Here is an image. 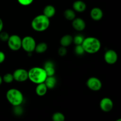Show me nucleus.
Segmentation results:
<instances>
[{"instance_id":"11","label":"nucleus","mask_w":121,"mask_h":121,"mask_svg":"<svg viewBox=\"0 0 121 121\" xmlns=\"http://www.w3.org/2000/svg\"><path fill=\"white\" fill-rule=\"evenodd\" d=\"M72 25L73 28L78 31H82L86 28V22L83 19L80 17H76L72 21Z\"/></svg>"},{"instance_id":"22","label":"nucleus","mask_w":121,"mask_h":121,"mask_svg":"<svg viewBox=\"0 0 121 121\" xmlns=\"http://www.w3.org/2000/svg\"><path fill=\"white\" fill-rule=\"evenodd\" d=\"M85 37L82 34H77L73 37V43L76 45H82L83 41Z\"/></svg>"},{"instance_id":"29","label":"nucleus","mask_w":121,"mask_h":121,"mask_svg":"<svg viewBox=\"0 0 121 121\" xmlns=\"http://www.w3.org/2000/svg\"><path fill=\"white\" fill-rule=\"evenodd\" d=\"M5 59V54L2 51H0V64L2 63Z\"/></svg>"},{"instance_id":"15","label":"nucleus","mask_w":121,"mask_h":121,"mask_svg":"<svg viewBox=\"0 0 121 121\" xmlns=\"http://www.w3.org/2000/svg\"><path fill=\"white\" fill-rule=\"evenodd\" d=\"M56 12V10L54 6L52 5H47L44 8L43 14L50 19L54 16Z\"/></svg>"},{"instance_id":"20","label":"nucleus","mask_w":121,"mask_h":121,"mask_svg":"<svg viewBox=\"0 0 121 121\" xmlns=\"http://www.w3.org/2000/svg\"><path fill=\"white\" fill-rule=\"evenodd\" d=\"M47 48H48V46L47 44L44 42H41L38 44H36L34 51L37 53L42 54V53H45L47 50Z\"/></svg>"},{"instance_id":"19","label":"nucleus","mask_w":121,"mask_h":121,"mask_svg":"<svg viewBox=\"0 0 121 121\" xmlns=\"http://www.w3.org/2000/svg\"><path fill=\"white\" fill-rule=\"evenodd\" d=\"M63 15L65 19H66L67 20H69V21H73L76 17V12L72 9H66L64 11Z\"/></svg>"},{"instance_id":"2","label":"nucleus","mask_w":121,"mask_h":121,"mask_svg":"<svg viewBox=\"0 0 121 121\" xmlns=\"http://www.w3.org/2000/svg\"><path fill=\"white\" fill-rule=\"evenodd\" d=\"M47 75L43 67H34L28 71V79L35 84L44 82Z\"/></svg>"},{"instance_id":"23","label":"nucleus","mask_w":121,"mask_h":121,"mask_svg":"<svg viewBox=\"0 0 121 121\" xmlns=\"http://www.w3.org/2000/svg\"><path fill=\"white\" fill-rule=\"evenodd\" d=\"M2 81L6 83H11L14 81V78L12 73H8L4 75L2 78Z\"/></svg>"},{"instance_id":"10","label":"nucleus","mask_w":121,"mask_h":121,"mask_svg":"<svg viewBox=\"0 0 121 121\" xmlns=\"http://www.w3.org/2000/svg\"><path fill=\"white\" fill-rule=\"evenodd\" d=\"M99 106L102 111L105 112H109L112 111L113 108V101L109 98H104L100 100Z\"/></svg>"},{"instance_id":"1","label":"nucleus","mask_w":121,"mask_h":121,"mask_svg":"<svg viewBox=\"0 0 121 121\" xmlns=\"http://www.w3.org/2000/svg\"><path fill=\"white\" fill-rule=\"evenodd\" d=\"M82 46L85 53L95 54L100 50L101 48V43L99 39L95 37H88L85 38Z\"/></svg>"},{"instance_id":"6","label":"nucleus","mask_w":121,"mask_h":121,"mask_svg":"<svg viewBox=\"0 0 121 121\" xmlns=\"http://www.w3.org/2000/svg\"><path fill=\"white\" fill-rule=\"evenodd\" d=\"M8 47L12 51H18L21 48L22 39L17 34L9 35L7 41Z\"/></svg>"},{"instance_id":"14","label":"nucleus","mask_w":121,"mask_h":121,"mask_svg":"<svg viewBox=\"0 0 121 121\" xmlns=\"http://www.w3.org/2000/svg\"><path fill=\"white\" fill-rule=\"evenodd\" d=\"M73 9L75 12L78 13H83L86 9V4L85 2L81 0H77L74 1L73 4Z\"/></svg>"},{"instance_id":"5","label":"nucleus","mask_w":121,"mask_h":121,"mask_svg":"<svg viewBox=\"0 0 121 121\" xmlns=\"http://www.w3.org/2000/svg\"><path fill=\"white\" fill-rule=\"evenodd\" d=\"M36 44L35 39L33 37L27 35L22 39L21 48L28 54H31L34 52Z\"/></svg>"},{"instance_id":"31","label":"nucleus","mask_w":121,"mask_h":121,"mask_svg":"<svg viewBox=\"0 0 121 121\" xmlns=\"http://www.w3.org/2000/svg\"><path fill=\"white\" fill-rule=\"evenodd\" d=\"M2 82H3V81H2V78L1 76H0V85L2 84Z\"/></svg>"},{"instance_id":"25","label":"nucleus","mask_w":121,"mask_h":121,"mask_svg":"<svg viewBox=\"0 0 121 121\" xmlns=\"http://www.w3.org/2000/svg\"><path fill=\"white\" fill-rule=\"evenodd\" d=\"M14 109H13V112L17 116H21L22 115L24 112L23 108L21 106V105H18V106H13Z\"/></svg>"},{"instance_id":"26","label":"nucleus","mask_w":121,"mask_h":121,"mask_svg":"<svg viewBox=\"0 0 121 121\" xmlns=\"http://www.w3.org/2000/svg\"><path fill=\"white\" fill-rule=\"evenodd\" d=\"M9 37V35L8 33L6 31H1L0 32V40L4 42H6L8 41V39Z\"/></svg>"},{"instance_id":"8","label":"nucleus","mask_w":121,"mask_h":121,"mask_svg":"<svg viewBox=\"0 0 121 121\" xmlns=\"http://www.w3.org/2000/svg\"><path fill=\"white\" fill-rule=\"evenodd\" d=\"M14 80L18 82H24L28 80V71L24 69H17L13 73Z\"/></svg>"},{"instance_id":"28","label":"nucleus","mask_w":121,"mask_h":121,"mask_svg":"<svg viewBox=\"0 0 121 121\" xmlns=\"http://www.w3.org/2000/svg\"><path fill=\"white\" fill-rule=\"evenodd\" d=\"M18 2L22 6H28L31 4L34 0H17Z\"/></svg>"},{"instance_id":"24","label":"nucleus","mask_w":121,"mask_h":121,"mask_svg":"<svg viewBox=\"0 0 121 121\" xmlns=\"http://www.w3.org/2000/svg\"><path fill=\"white\" fill-rule=\"evenodd\" d=\"M74 51L75 54L78 56H82L85 53V50L82 45H76Z\"/></svg>"},{"instance_id":"3","label":"nucleus","mask_w":121,"mask_h":121,"mask_svg":"<svg viewBox=\"0 0 121 121\" xmlns=\"http://www.w3.org/2000/svg\"><path fill=\"white\" fill-rule=\"evenodd\" d=\"M50 22V19L43 14L37 15L31 21V27L34 31L37 32H43L48 29Z\"/></svg>"},{"instance_id":"21","label":"nucleus","mask_w":121,"mask_h":121,"mask_svg":"<svg viewBox=\"0 0 121 121\" xmlns=\"http://www.w3.org/2000/svg\"><path fill=\"white\" fill-rule=\"evenodd\" d=\"M52 120L53 121H65V116L61 112H56L52 116Z\"/></svg>"},{"instance_id":"32","label":"nucleus","mask_w":121,"mask_h":121,"mask_svg":"<svg viewBox=\"0 0 121 121\" xmlns=\"http://www.w3.org/2000/svg\"><path fill=\"white\" fill-rule=\"evenodd\" d=\"M121 121V119H117V121Z\"/></svg>"},{"instance_id":"17","label":"nucleus","mask_w":121,"mask_h":121,"mask_svg":"<svg viewBox=\"0 0 121 121\" xmlns=\"http://www.w3.org/2000/svg\"><path fill=\"white\" fill-rule=\"evenodd\" d=\"M48 89L44 83H41L37 85L35 87V93L39 96H43L47 93Z\"/></svg>"},{"instance_id":"18","label":"nucleus","mask_w":121,"mask_h":121,"mask_svg":"<svg viewBox=\"0 0 121 121\" xmlns=\"http://www.w3.org/2000/svg\"><path fill=\"white\" fill-rule=\"evenodd\" d=\"M73 43V37L69 34H66L61 38L60 40V43L61 46L67 47L72 44Z\"/></svg>"},{"instance_id":"16","label":"nucleus","mask_w":121,"mask_h":121,"mask_svg":"<svg viewBox=\"0 0 121 121\" xmlns=\"http://www.w3.org/2000/svg\"><path fill=\"white\" fill-rule=\"evenodd\" d=\"M57 79L54 76H47L44 81V83L48 89H53L57 85Z\"/></svg>"},{"instance_id":"27","label":"nucleus","mask_w":121,"mask_h":121,"mask_svg":"<svg viewBox=\"0 0 121 121\" xmlns=\"http://www.w3.org/2000/svg\"><path fill=\"white\" fill-rule=\"evenodd\" d=\"M67 51L66 49V47L61 46L60 48L58 49V54L61 57H64L67 54Z\"/></svg>"},{"instance_id":"12","label":"nucleus","mask_w":121,"mask_h":121,"mask_svg":"<svg viewBox=\"0 0 121 121\" xmlns=\"http://www.w3.org/2000/svg\"><path fill=\"white\" fill-rule=\"evenodd\" d=\"M90 16L93 20L96 21H100L104 17V12L99 7H94L90 12Z\"/></svg>"},{"instance_id":"4","label":"nucleus","mask_w":121,"mask_h":121,"mask_svg":"<svg viewBox=\"0 0 121 121\" xmlns=\"http://www.w3.org/2000/svg\"><path fill=\"white\" fill-rule=\"evenodd\" d=\"M6 98L13 106L21 105L24 101V96L22 92L15 88H11L7 91Z\"/></svg>"},{"instance_id":"7","label":"nucleus","mask_w":121,"mask_h":121,"mask_svg":"<svg viewBox=\"0 0 121 121\" xmlns=\"http://www.w3.org/2000/svg\"><path fill=\"white\" fill-rule=\"evenodd\" d=\"M86 85L90 90L92 91H99L102 87V83L99 79L96 77H91L87 79Z\"/></svg>"},{"instance_id":"13","label":"nucleus","mask_w":121,"mask_h":121,"mask_svg":"<svg viewBox=\"0 0 121 121\" xmlns=\"http://www.w3.org/2000/svg\"><path fill=\"white\" fill-rule=\"evenodd\" d=\"M43 69H44L47 76H54L55 74V65L52 61L48 60L46 61L44 65Z\"/></svg>"},{"instance_id":"9","label":"nucleus","mask_w":121,"mask_h":121,"mask_svg":"<svg viewBox=\"0 0 121 121\" xmlns=\"http://www.w3.org/2000/svg\"><path fill=\"white\" fill-rule=\"evenodd\" d=\"M118 56L114 50H108L104 54V60L108 65H114L118 61Z\"/></svg>"},{"instance_id":"30","label":"nucleus","mask_w":121,"mask_h":121,"mask_svg":"<svg viewBox=\"0 0 121 121\" xmlns=\"http://www.w3.org/2000/svg\"><path fill=\"white\" fill-rule=\"evenodd\" d=\"M3 27H4L3 21H2V19L0 18V32H1L2 31V29H3Z\"/></svg>"}]
</instances>
